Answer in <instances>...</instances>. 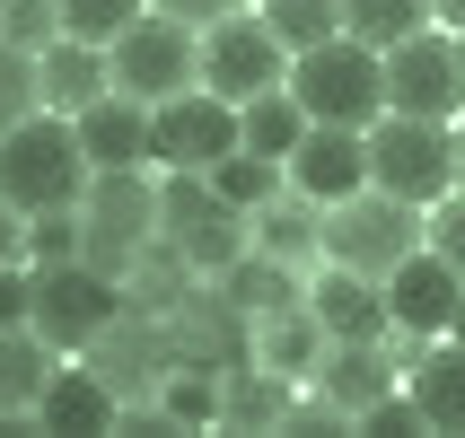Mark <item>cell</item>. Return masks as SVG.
I'll return each instance as SVG.
<instances>
[{"label": "cell", "mask_w": 465, "mask_h": 438, "mask_svg": "<svg viewBox=\"0 0 465 438\" xmlns=\"http://www.w3.org/2000/svg\"><path fill=\"white\" fill-rule=\"evenodd\" d=\"M325 325H316V307L299 298V307H272L255 316V360L263 368H282V377H316V360H325Z\"/></svg>", "instance_id": "ffe728a7"}, {"label": "cell", "mask_w": 465, "mask_h": 438, "mask_svg": "<svg viewBox=\"0 0 465 438\" xmlns=\"http://www.w3.org/2000/svg\"><path fill=\"white\" fill-rule=\"evenodd\" d=\"M150 9H167V18H184V26H211V18H237V9H255V0H150Z\"/></svg>", "instance_id": "74e56055"}, {"label": "cell", "mask_w": 465, "mask_h": 438, "mask_svg": "<svg viewBox=\"0 0 465 438\" xmlns=\"http://www.w3.org/2000/svg\"><path fill=\"white\" fill-rule=\"evenodd\" d=\"M457 71H465V26H457Z\"/></svg>", "instance_id": "7bdbcfd3"}, {"label": "cell", "mask_w": 465, "mask_h": 438, "mask_svg": "<svg viewBox=\"0 0 465 438\" xmlns=\"http://www.w3.org/2000/svg\"><path fill=\"white\" fill-rule=\"evenodd\" d=\"M35 316V263H0V325Z\"/></svg>", "instance_id": "8d00e7d4"}, {"label": "cell", "mask_w": 465, "mask_h": 438, "mask_svg": "<svg viewBox=\"0 0 465 438\" xmlns=\"http://www.w3.org/2000/svg\"><path fill=\"white\" fill-rule=\"evenodd\" d=\"M26 114H45V88H35V53L0 35V131H9V123H26Z\"/></svg>", "instance_id": "4dcf8cb0"}, {"label": "cell", "mask_w": 465, "mask_h": 438, "mask_svg": "<svg viewBox=\"0 0 465 438\" xmlns=\"http://www.w3.org/2000/svg\"><path fill=\"white\" fill-rule=\"evenodd\" d=\"M457 298H465V272L440 255V246H413V255L387 272V316H395V334L440 342L448 316H457Z\"/></svg>", "instance_id": "7c38bea8"}, {"label": "cell", "mask_w": 465, "mask_h": 438, "mask_svg": "<svg viewBox=\"0 0 465 438\" xmlns=\"http://www.w3.org/2000/svg\"><path fill=\"white\" fill-rule=\"evenodd\" d=\"M114 421H124V394L105 386L97 368H53L45 394H35V430L45 438H114Z\"/></svg>", "instance_id": "5bb4252c"}, {"label": "cell", "mask_w": 465, "mask_h": 438, "mask_svg": "<svg viewBox=\"0 0 465 438\" xmlns=\"http://www.w3.org/2000/svg\"><path fill=\"white\" fill-rule=\"evenodd\" d=\"M457 184H465V123H457Z\"/></svg>", "instance_id": "b9f144b4"}, {"label": "cell", "mask_w": 465, "mask_h": 438, "mask_svg": "<svg viewBox=\"0 0 465 438\" xmlns=\"http://www.w3.org/2000/svg\"><path fill=\"white\" fill-rule=\"evenodd\" d=\"M255 246H263V255H282V263L325 255V202H308L299 184H290V193H272V202L255 210Z\"/></svg>", "instance_id": "44dd1931"}, {"label": "cell", "mask_w": 465, "mask_h": 438, "mask_svg": "<svg viewBox=\"0 0 465 438\" xmlns=\"http://www.w3.org/2000/svg\"><path fill=\"white\" fill-rule=\"evenodd\" d=\"M290 97L308 105V123H378L387 114V53L361 35H325V44L290 53Z\"/></svg>", "instance_id": "6da1fadb"}, {"label": "cell", "mask_w": 465, "mask_h": 438, "mask_svg": "<svg viewBox=\"0 0 465 438\" xmlns=\"http://www.w3.org/2000/svg\"><path fill=\"white\" fill-rule=\"evenodd\" d=\"M53 368H62V351L35 325H0V413H35V394H45Z\"/></svg>", "instance_id": "603a6c76"}, {"label": "cell", "mask_w": 465, "mask_h": 438, "mask_svg": "<svg viewBox=\"0 0 465 438\" xmlns=\"http://www.w3.org/2000/svg\"><path fill=\"white\" fill-rule=\"evenodd\" d=\"M369 184H387L404 202H440L457 193V123H430V114H378L369 123Z\"/></svg>", "instance_id": "5b68a950"}, {"label": "cell", "mask_w": 465, "mask_h": 438, "mask_svg": "<svg viewBox=\"0 0 465 438\" xmlns=\"http://www.w3.org/2000/svg\"><path fill=\"white\" fill-rule=\"evenodd\" d=\"M220 421H229V430H282L290 421V377L263 368V360L229 368V377H220Z\"/></svg>", "instance_id": "7402d4cb"}, {"label": "cell", "mask_w": 465, "mask_h": 438, "mask_svg": "<svg viewBox=\"0 0 465 438\" xmlns=\"http://www.w3.org/2000/svg\"><path fill=\"white\" fill-rule=\"evenodd\" d=\"M290 184L308 202H342L369 184V131L361 123H308V141L290 150Z\"/></svg>", "instance_id": "4fadbf2b"}, {"label": "cell", "mask_w": 465, "mask_h": 438, "mask_svg": "<svg viewBox=\"0 0 465 438\" xmlns=\"http://www.w3.org/2000/svg\"><path fill=\"white\" fill-rule=\"evenodd\" d=\"M430 26V0H342V35H361V44H404Z\"/></svg>", "instance_id": "4316f807"}, {"label": "cell", "mask_w": 465, "mask_h": 438, "mask_svg": "<svg viewBox=\"0 0 465 438\" xmlns=\"http://www.w3.org/2000/svg\"><path fill=\"white\" fill-rule=\"evenodd\" d=\"M220 289H229L246 316H272V307H299L308 298V281H299V263H282V255H263V246H246V255L220 272Z\"/></svg>", "instance_id": "cb8c5ba5"}, {"label": "cell", "mask_w": 465, "mask_h": 438, "mask_svg": "<svg viewBox=\"0 0 465 438\" xmlns=\"http://www.w3.org/2000/svg\"><path fill=\"white\" fill-rule=\"evenodd\" d=\"M132 18H141V0H62V35L79 44H114Z\"/></svg>", "instance_id": "1f68e13d"}, {"label": "cell", "mask_w": 465, "mask_h": 438, "mask_svg": "<svg viewBox=\"0 0 465 438\" xmlns=\"http://www.w3.org/2000/svg\"><path fill=\"white\" fill-rule=\"evenodd\" d=\"M88 246V210L62 202V210H26V263H79Z\"/></svg>", "instance_id": "f546056e"}, {"label": "cell", "mask_w": 465, "mask_h": 438, "mask_svg": "<svg viewBox=\"0 0 465 438\" xmlns=\"http://www.w3.org/2000/svg\"><path fill=\"white\" fill-rule=\"evenodd\" d=\"M430 18H440L448 35H457V26H465V0H430Z\"/></svg>", "instance_id": "ab89813d"}, {"label": "cell", "mask_w": 465, "mask_h": 438, "mask_svg": "<svg viewBox=\"0 0 465 438\" xmlns=\"http://www.w3.org/2000/svg\"><path fill=\"white\" fill-rule=\"evenodd\" d=\"M395 377H404V360H395L387 342H325V360H316V394H334L351 421H361Z\"/></svg>", "instance_id": "ac0fdd59"}, {"label": "cell", "mask_w": 465, "mask_h": 438, "mask_svg": "<svg viewBox=\"0 0 465 438\" xmlns=\"http://www.w3.org/2000/svg\"><path fill=\"white\" fill-rule=\"evenodd\" d=\"M237 141H246V150H263V158H282V167H290V150L308 141V105L290 97V79H282V88H263V97H246V105H237Z\"/></svg>", "instance_id": "d4e9b609"}, {"label": "cell", "mask_w": 465, "mask_h": 438, "mask_svg": "<svg viewBox=\"0 0 465 438\" xmlns=\"http://www.w3.org/2000/svg\"><path fill=\"white\" fill-rule=\"evenodd\" d=\"M105 62H114V88L141 105H167L176 88H193L203 79V26L167 18V9H141V18L105 44Z\"/></svg>", "instance_id": "8992f818"}, {"label": "cell", "mask_w": 465, "mask_h": 438, "mask_svg": "<svg viewBox=\"0 0 465 438\" xmlns=\"http://www.w3.org/2000/svg\"><path fill=\"white\" fill-rule=\"evenodd\" d=\"M0 35L26 44V53H45L62 35V0H0Z\"/></svg>", "instance_id": "d6a6232c"}, {"label": "cell", "mask_w": 465, "mask_h": 438, "mask_svg": "<svg viewBox=\"0 0 465 438\" xmlns=\"http://www.w3.org/2000/svg\"><path fill=\"white\" fill-rule=\"evenodd\" d=\"M448 342H465V298H457V316H448Z\"/></svg>", "instance_id": "60d3db41"}, {"label": "cell", "mask_w": 465, "mask_h": 438, "mask_svg": "<svg viewBox=\"0 0 465 438\" xmlns=\"http://www.w3.org/2000/svg\"><path fill=\"white\" fill-rule=\"evenodd\" d=\"M0 263H26V210L0 193Z\"/></svg>", "instance_id": "f35d334b"}, {"label": "cell", "mask_w": 465, "mask_h": 438, "mask_svg": "<svg viewBox=\"0 0 465 438\" xmlns=\"http://www.w3.org/2000/svg\"><path fill=\"white\" fill-rule=\"evenodd\" d=\"M229 150H246V141H237V105L211 97L203 79L176 88L167 105H150V158H158V167H193V176H211Z\"/></svg>", "instance_id": "30bf717a"}, {"label": "cell", "mask_w": 465, "mask_h": 438, "mask_svg": "<svg viewBox=\"0 0 465 438\" xmlns=\"http://www.w3.org/2000/svg\"><path fill=\"white\" fill-rule=\"evenodd\" d=\"M413 246H430V210L387 193V184H361V193L325 202V263H351L369 281H387Z\"/></svg>", "instance_id": "3957f363"}, {"label": "cell", "mask_w": 465, "mask_h": 438, "mask_svg": "<svg viewBox=\"0 0 465 438\" xmlns=\"http://www.w3.org/2000/svg\"><path fill=\"white\" fill-rule=\"evenodd\" d=\"M158 237L176 246L203 281H220L246 246H255V219L246 210H229L220 193H211V176H193V167H167V184H158Z\"/></svg>", "instance_id": "277c9868"}, {"label": "cell", "mask_w": 465, "mask_h": 438, "mask_svg": "<svg viewBox=\"0 0 465 438\" xmlns=\"http://www.w3.org/2000/svg\"><path fill=\"white\" fill-rule=\"evenodd\" d=\"M290 438H342V430H361V421L342 413L334 394H308V404H299V394H290V421H282Z\"/></svg>", "instance_id": "836d02e7"}, {"label": "cell", "mask_w": 465, "mask_h": 438, "mask_svg": "<svg viewBox=\"0 0 465 438\" xmlns=\"http://www.w3.org/2000/svg\"><path fill=\"white\" fill-rule=\"evenodd\" d=\"M71 131H79V150H88L97 176H114V167H158L150 158V105L124 97V88H105L97 105H79Z\"/></svg>", "instance_id": "2e32d148"}, {"label": "cell", "mask_w": 465, "mask_h": 438, "mask_svg": "<svg viewBox=\"0 0 465 438\" xmlns=\"http://www.w3.org/2000/svg\"><path fill=\"white\" fill-rule=\"evenodd\" d=\"M404 386H413V404H421V421L440 438H465V342H413L404 351Z\"/></svg>", "instance_id": "e0dca14e"}, {"label": "cell", "mask_w": 465, "mask_h": 438, "mask_svg": "<svg viewBox=\"0 0 465 438\" xmlns=\"http://www.w3.org/2000/svg\"><path fill=\"white\" fill-rule=\"evenodd\" d=\"M88 150H79V131H71V114H26V123H9L0 131V193L18 210H62V202H79L88 193Z\"/></svg>", "instance_id": "7a4b0ae2"}, {"label": "cell", "mask_w": 465, "mask_h": 438, "mask_svg": "<svg viewBox=\"0 0 465 438\" xmlns=\"http://www.w3.org/2000/svg\"><path fill=\"white\" fill-rule=\"evenodd\" d=\"M430 246H440V255H448V263L465 272V184L430 202Z\"/></svg>", "instance_id": "d590c367"}, {"label": "cell", "mask_w": 465, "mask_h": 438, "mask_svg": "<svg viewBox=\"0 0 465 438\" xmlns=\"http://www.w3.org/2000/svg\"><path fill=\"white\" fill-rule=\"evenodd\" d=\"M263 26L282 35V53H308L325 35H342V0H255Z\"/></svg>", "instance_id": "83f0119b"}, {"label": "cell", "mask_w": 465, "mask_h": 438, "mask_svg": "<svg viewBox=\"0 0 465 438\" xmlns=\"http://www.w3.org/2000/svg\"><path fill=\"white\" fill-rule=\"evenodd\" d=\"M361 430H378V438H404V430H430V421H421V404H413V386H404V394H378V404H369V413H361Z\"/></svg>", "instance_id": "e575fe53"}, {"label": "cell", "mask_w": 465, "mask_h": 438, "mask_svg": "<svg viewBox=\"0 0 465 438\" xmlns=\"http://www.w3.org/2000/svg\"><path fill=\"white\" fill-rule=\"evenodd\" d=\"M457 105H465V71H457V35L448 26H421V35L387 44V114L457 123Z\"/></svg>", "instance_id": "8fae6325"}, {"label": "cell", "mask_w": 465, "mask_h": 438, "mask_svg": "<svg viewBox=\"0 0 465 438\" xmlns=\"http://www.w3.org/2000/svg\"><path fill=\"white\" fill-rule=\"evenodd\" d=\"M282 184H290V167H282V158H263V150H229L220 167H211V193H220L229 210H246V219H255Z\"/></svg>", "instance_id": "484cf974"}, {"label": "cell", "mask_w": 465, "mask_h": 438, "mask_svg": "<svg viewBox=\"0 0 465 438\" xmlns=\"http://www.w3.org/2000/svg\"><path fill=\"white\" fill-rule=\"evenodd\" d=\"M79 210H88V246L79 255L97 263V272H114V281H132L141 246L158 237V184L141 167H114V176H88Z\"/></svg>", "instance_id": "ba28073f"}, {"label": "cell", "mask_w": 465, "mask_h": 438, "mask_svg": "<svg viewBox=\"0 0 465 438\" xmlns=\"http://www.w3.org/2000/svg\"><path fill=\"white\" fill-rule=\"evenodd\" d=\"M282 79H290V53H282V35L263 26V9H237V18L203 26V88L211 97L246 105V97H263V88H282Z\"/></svg>", "instance_id": "9c48e42d"}, {"label": "cell", "mask_w": 465, "mask_h": 438, "mask_svg": "<svg viewBox=\"0 0 465 438\" xmlns=\"http://www.w3.org/2000/svg\"><path fill=\"white\" fill-rule=\"evenodd\" d=\"M308 307L316 325L334 342H387L395 334V316H387V281H369V272H351V263H325L308 281Z\"/></svg>", "instance_id": "9a60e30c"}, {"label": "cell", "mask_w": 465, "mask_h": 438, "mask_svg": "<svg viewBox=\"0 0 465 438\" xmlns=\"http://www.w3.org/2000/svg\"><path fill=\"white\" fill-rule=\"evenodd\" d=\"M158 413L176 421V430H203V421H220V368H167Z\"/></svg>", "instance_id": "f1b7e54d"}, {"label": "cell", "mask_w": 465, "mask_h": 438, "mask_svg": "<svg viewBox=\"0 0 465 438\" xmlns=\"http://www.w3.org/2000/svg\"><path fill=\"white\" fill-rule=\"evenodd\" d=\"M35 88H45V105H53V114H79V105H97L105 88H114V62H105V44L53 35V44L35 53Z\"/></svg>", "instance_id": "d6986e66"}, {"label": "cell", "mask_w": 465, "mask_h": 438, "mask_svg": "<svg viewBox=\"0 0 465 438\" xmlns=\"http://www.w3.org/2000/svg\"><path fill=\"white\" fill-rule=\"evenodd\" d=\"M114 316H124V281H114V272H97L88 255L79 263H35V316H26V325H35L62 360H79Z\"/></svg>", "instance_id": "52a82bcc"}]
</instances>
